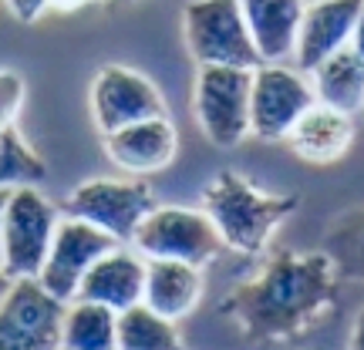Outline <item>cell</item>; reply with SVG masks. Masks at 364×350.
I'll use <instances>...</instances> for the list:
<instances>
[{
    "instance_id": "6da1fadb",
    "label": "cell",
    "mask_w": 364,
    "mask_h": 350,
    "mask_svg": "<svg viewBox=\"0 0 364 350\" xmlns=\"http://www.w3.org/2000/svg\"><path fill=\"white\" fill-rule=\"evenodd\" d=\"M338 286L341 276L324 249H277L253 280L236 283L220 300V313L240 327L250 344H273L311 330L338 303Z\"/></svg>"
},
{
    "instance_id": "7a4b0ae2",
    "label": "cell",
    "mask_w": 364,
    "mask_h": 350,
    "mask_svg": "<svg viewBox=\"0 0 364 350\" xmlns=\"http://www.w3.org/2000/svg\"><path fill=\"white\" fill-rule=\"evenodd\" d=\"M300 206V195H277L257 189L240 172H220L203 192V212H206L223 246L257 256L270 246L280 222L290 219Z\"/></svg>"
},
{
    "instance_id": "3957f363",
    "label": "cell",
    "mask_w": 364,
    "mask_h": 350,
    "mask_svg": "<svg viewBox=\"0 0 364 350\" xmlns=\"http://www.w3.org/2000/svg\"><path fill=\"white\" fill-rule=\"evenodd\" d=\"M58 206L38 185L14 189L0 222V266L11 280H38L58 233Z\"/></svg>"
},
{
    "instance_id": "277c9868",
    "label": "cell",
    "mask_w": 364,
    "mask_h": 350,
    "mask_svg": "<svg viewBox=\"0 0 364 350\" xmlns=\"http://www.w3.org/2000/svg\"><path fill=\"white\" fill-rule=\"evenodd\" d=\"M182 40L196 65L260 67L240 0H189L182 7Z\"/></svg>"
},
{
    "instance_id": "5b68a950",
    "label": "cell",
    "mask_w": 364,
    "mask_h": 350,
    "mask_svg": "<svg viewBox=\"0 0 364 350\" xmlns=\"http://www.w3.org/2000/svg\"><path fill=\"white\" fill-rule=\"evenodd\" d=\"M250 67L203 65L196 75L193 111L216 148H236L250 135Z\"/></svg>"
},
{
    "instance_id": "8992f818",
    "label": "cell",
    "mask_w": 364,
    "mask_h": 350,
    "mask_svg": "<svg viewBox=\"0 0 364 350\" xmlns=\"http://www.w3.org/2000/svg\"><path fill=\"white\" fill-rule=\"evenodd\" d=\"M156 192L139 179H91L65 199V216L85 219L115 243H132L135 229L156 209Z\"/></svg>"
},
{
    "instance_id": "52a82bcc",
    "label": "cell",
    "mask_w": 364,
    "mask_h": 350,
    "mask_svg": "<svg viewBox=\"0 0 364 350\" xmlns=\"http://www.w3.org/2000/svg\"><path fill=\"white\" fill-rule=\"evenodd\" d=\"M132 246L145 260H179L203 266L220 253L223 239L203 209L156 206L135 229Z\"/></svg>"
},
{
    "instance_id": "ba28073f",
    "label": "cell",
    "mask_w": 364,
    "mask_h": 350,
    "mask_svg": "<svg viewBox=\"0 0 364 350\" xmlns=\"http://www.w3.org/2000/svg\"><path fill=\"white\" fill-rule=\"evenodd\" d=\"M317 104L311 75L294 65H260L253 67L250 84V135L263 142H284L300 115Z\"/></svg>"
},
{
    "instance_id": "9c48e42d",
    "label": "cell",
    "mask_w": 364,
    "mask_h": 350,
    "mask_svg": "<svg viewBox=\"0 0 364 350\" xmlns=\"http://www.w3.org/2000/svg\"><path fill=\"white\" fill-rule=\"evenodd\" d=\"M68 303L51 297L38 280H14L0 303V350H61Z\"/></svg>"
},
{
    "instance_id": "30bf717a",
    "label": "cell",
    "mask_w": 364,
    "mask_h": 350,
    "mask_svg": "<svg viewBox=\"0 0 364 350\" xmlns=\"http://www.w3.org/2000/svg\"><path fill=\"white\" fill-rule=\"evenodd\" d=\"M115 246H122V243H115L102 229H95L91 222L65 216L58 222V233H54L48 260H44V266L38 273V283L51 297L61 300V303H71L78 297V286L85 280V273Z\"/></svg>"
},
{
    "instance_id": "8fae6325",
    "label": "cell",
    "mask_w": 364,
    "mask_h": 350,
    "mask_svg": "<svg viewBox=\"0 0 364 350\" xmlns=\"http://www.w3.org/2000/svg\"><path fill=\"white\" fill-rule=\"evenodd\" d=\"M91 115L102 135H112L135 121L166 115V98L145 75L122 65H108L91 81Z\"/></svg>"
},
{
    "instance_id": "7c38bea8",
    "label": "cell",
    "mask_w": 364,
    "mask_h": 350,
    "mask_svg": "<svg viewBox=\"0 0 364 350\" xmlns=\"http://www.w3.org/2000/svg\"><path fill=\"white\" fill-rule=\"evenodd\" d=\"M358 13H361V0H311L300 21L294 67L311 75L331 54L351 48Z\"/></svg>"
},
{
    "instance_id": "4fadbf2b",
    "label": "cell",
    "mask_w": 364,
    "mask_h": 350,
    "mask_svg": "<svg viewBox=\"0 0 364 350\" xmlns=\"http://www.w3.org/2000/svg\"><path fill=\"white\" fill-rule=\"evenodd\" d=\"M105 152L129 175H152L172 165V158L179 152V135L166 115L145 118L129 128L105 135Z\"/></svg>"
},
{
    "instance_id": "5bb4252c",
    "label": "cell",
    "mask_w": 364,
    "mask_h": 350,
    "mask_svg": "<svg viewBox=\"0 0 364 350\" xmlns=\"http://www.w3.org/2000/svg\"><path fill=\"white\" fill-rule=\"evenodd\" d=\"M145 293V256L135 246L108 249L102 260L95 263L78 286L75 300H91L108 310L125 313L129 307H139Z\"/></svg>"
},
{
    "instance_id": "9a60e30c",
    "label": "cell",
    "mask_w": 364,
    "mask_h": 350,
    "mask_svg": "<svg viewBox=\"0 0 364 350\" xmlns=\"http://www.w3.org/2000/svg\"><path fill=\"white\" fill-rule=\"evenodd\" d=\"M307 0H240V11L263 65H287L294 58Z\"/></svg>"
},
{
    "instance_id": "2e32d148",
    "label": "cell",
    "mask_w": 364,
    "mask_h": 350,
    "mask_svg": "<svg viewBox=\"0 0 364 350\" xmlns=\"http://www.w3.org/2000/svg\"><path fill=\"white\" fill-rule=\"evenodd\" d=\"M284 142L290 145L294 155L311 165H334L338 158L348 155L354 142V118L317 102L300 115V121L290 128Z\"/></svg>"
},
{
    "instance_id": "e0dca14e",
    "label": "cell",
    "mask_w": 364,
    "mask_h": 350,
    "mask_svg": "<svg viewBox=\"0 0 364 350\" xmlns=\"http://www.w3.org/2000/svg\"><path fill=\"white\" fill-rule=\"evenodd\" d=\"M203 300V273L193 263L179 260H145L142 303L166 320H182Z\"/></svg>"
},
{
    "instance_id": "ac0fdd59",
    "label": "cell",
    "mask_w": 364,
    "mask_h": 350,
    "mask_svg": "<svg viewBox=\"0 0 364 350\" xmlns=\"http://www.w3.org/2000/svg\"><path fill=\"white\" fill-rule=\"evenodd\" d=\"M311 84L321 104L354 118L364 108V58L354 48L331 54L311 71Z\"/></svg>"
},
{
    "instance_id": "d6986e66",
    "label": "cell",
    "mask_w": 364,
    "mask_h": 350,
    "mask_svg": "<svg viewBox=\"0 0 364 350\" xmlns=\"http://www.w3.org/2000/svg\"><path fill=\"white\" fill-rule=\"evenodd\" d=\"M61 350H118V313L91 300H71L61 324Z\"/></svg>"
},
{
    "instance_id": "ffe728a7",
    "label": "cell",
    "mask_w": 364,
    "mask_h": 350,
    "mask_svg": "<svg viewBox=\"0 0 364 350\" xmlns=\"http://www.w3.org/2000/svg\"><path fill=\"white\" fill-rule=\"evenodd\" d=\"M118 350H186V344L172 320L139 303L118 313Z\"/></svg>"
},
{
    "instance_id": "44dd1931",
    "label": "cell",
    "mask_w": 364,
    "mask_h": 350,
    "mask_svg": "<svg viewBox=\"0 0 364 350\" xmlns=\"http://www.w3.org/2000/svg\"><path fill=\"white\" fill-rule=\"evenodd\" d=\"M324 253L341 280H364V206L334 216L324 233Z\"/></svg>"
},
{
    "instance_id": "7402d4cb",
    "label": "cell",
    "mask_w": 364,
    "mask_h": 350,
    "mask_svg": "<svg viewBox=\"0 0 364 350\" xmlns=\"http://www.w3.org/2000/svg\"><path fill=\"white\" fill-rule=\"evenodd\" d=\"M48 179V165L44 158L27 145V138L21 131L4 128L0 131V189H27V185H41Z\"/></svg>"
},
{
    "instance_id": "603a6c76",
    "label": "cell",
    "mask_w": 364,
    "mask_h": 350,
    "mask_svg": "<svg viewBox=\"0 0 364 350\" xmlns=\"http://www.w3.org/2000/svg\"><path fill=\"white\" fill-rule=\"evenodd\" d=\"M21 104H24V78L17 71L0 67V131L14 125Z\"/></svg>"
},
{
    "instance_id": "cb8c5ba5",
    "label": "cell",
    "mask_w": 364,
    "mask_h": 350,
    "mask_svg": "<svg viewBox=\"0 0 364 350\" xmlns=\"http://www.w3.org/2000/svg\"><path fill=\"white\" fill-rule=\"evenodd\" d=\"M4 4H7V11H11L21 24L41 21V17L48 13V7H51V0H4Z\"/></svg>"
},
{
    "instance_id": "d4e9b609",
    "label": "cell",
    "mask_w": 364,
    "mask_h": 350,
    "mask_svg": "<svg viewBox=\"0 0 364 350\" xmlns=\"http://www.w3.org/2000/svg\"><path fill=\"white\" fill-rule=\"evenodd\" d=\"M348 350H364V310L354 317V330H351V347Z\"/></svg>"
},
{
    "instance_id": "484cf974",
    "label": "cell",
    "mask_w": 364,
    "mask_h": 350,
    "mask_svg": "<svg viewBox=\"0 0 364 350\" xmlns=\"http://www.w3.org/2000/svg\"><path fill=\"white\" fill-rule=\"evenodd\" d=\"M351 48L364 58V0H361V13H358V24H354V40H351Z\"/></svg>"
},
{
    "instance_id": "4316f807",
    "label": "cell",
    "mask_w": 364,
    "mask_h": 350,
    "mask_svg": "<svg viewBox=\"0 0 364 350\" xmlns=\"http://www.w3.org/2000/svg\"><path fill=\"white\" fill-rule=\"evenodd\" d=\"M11 286H14V280L4 273V266H0V303L7 300V293H11Z\"/></svg>"
},
{
    "instance_id": "83f0119b",
    "label": "cell",
    "mask_w": 364,
    "mask_h": 350,
    "mask_svg": "<svg viewBox=\"0 0 364 350\" xmlns=\"http://www.w3.org/2000/svg\"><path fill=\"white\" fill-rule=\"evenodd\" d=\"M88 0H51V7H61V11H71V7H81Z\"/></svg>"
},
{
    "instance_id": "f1b7e54d",
    "label": "cell",
    "mask_w": 364,
    "mask_h": 350,
    "mask_svg": "<svg viewBox=\"0 0 364 350\" xmlns=\"http://www.w3.org/2000/svg\"><path fill=\"white\" fill-rule=\"evenodd\" d=\"M7 195H11L7 189H0V222H4V206H7Z\"/></svg>"
}]
</instances>
